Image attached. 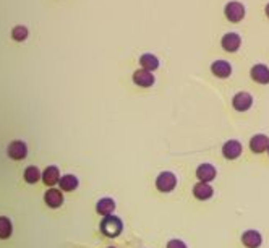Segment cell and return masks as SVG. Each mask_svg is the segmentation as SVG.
<instances>
[{
    "mask_svg": "<svg viewBox=\"0 0 269 248\" xmlns=\"http://www.w3.org/2000/svg\"><path fill=\"white\" fill-rule=\"evenodd\" d=\"M264 13H266V16L269 18V4H267V5L264 7Z\"/></svg>",
    "mask_w": 269,
    "mask_h": 248,
    "instance_id": "cell-24",
    "label": "cell"
},
{
    "mask_svg": "<svg viewBox=\"0 0 269 248\" xmlns=\"http://www.w3.org/2000/svg\"><path fill=\"white\" fill-rule=\"evenodd\" d=\"M131 80H133V83L137 84V86H140V88H151L152 84H154V81H156V78H154V75H152V72H148V70H145V69H140V70L134 72L133 76H131Z\"/></svg>",
    "mask_w": 269,
    "mask_h": 248,
    "instance_id": "cell-5",
    "label": "cell"
},
{
    "mask_svg": "<svg viewBox=\"0 0 269 248\" xmlns=\"http://www.w3.org/2000/svg\"><path fill=\"white\" fill-rule=\"evenodd\" d=\"M12 37H13L15 41H18V42L25 41L26 37H28V28L26 26H15L13 31H12Z\"/></svg>",
    "mask_w": 269,
    "mask_h": 248,
    "instance_id": "cell-22",
    "label": "cell"
},
{
    "mask_svg": "<svg viewBox=\"0 0 269 248\" xmlns=\"http://www.w3.org/2000/svg\"><path fill=\"white\" fill-rule=\"evenodd\" d=\"M140 63H141V69H145L148 72H156L159 69V59L152 54H143L140 57Z\"/></svg>",
    "mask_w": 269,
    "mask_h": 248,
    "instance_id": "cell-17",
    "label": "cell"
},
{
    "mask_svg": "<svg viewBox=\"0 0 269 248\" xmlns=\"http://www.w3.org/2000/svg\"><path fill=\"white\" fill-rule=\"evenodd\" d=\"M250 76H252V80L255 83L267 84L269 83V69L263 63H258V65L252 66V70H250Z\"/></svg>",
    "mask_w": 269,
    "mask_h": 248,
    "instance_id": "cell-9",
    "label": "cell"
},
{
    "mask_svg": "<svg viewBox=\"0 0 269 248\" xmlns=\"http://www.w3.org/2000/svg\"><path fill=\"white\" fill-rule=\"evenodd\" d=\"M217 175V170L213 164H208V162H205V164H199L198 169H196V177L199 182H213V180L216 178Z\"/></svg>",
    "mask_w": 269,
    "mask_h": 248,
    "instance_id": "cell-8",
    "label": "cell"
},
{
    "mask_svg": "<svg viewBox=\"0 0 269 248\" xmlns=\"http://www.w3.org/2000/svg\"><path fill=\"white\" fill-rule=\"evenodd\" d=\"M193 195L196 199H199V201H206V199H209L214 195V188L206 182H198L193 187Z\"/></svg>",
    "mask_w": 269,
    "mask_h": 248,
    "instance_id": "cell-14",
    "label": "cell"
},
{
    "mask_svg": "<svg viewBox=\"0 0 269 248\" xmlns=\"http://www.w3.org/2000/svg\"><path fill=\"white\" fill-rule=\"evenodd\" d=\"M177 187V177L174 172H169V170H166V172H161L156 178V188L159 190V192L162 193H169L172 192Z\"/></svg>",
    "mask_w": 269,
    "mask_h": 248,
    "instance_id": "cell-3",
    "label": "cell"
},
{
    "mask_svg": "<svg viewBox=\"0 0 269 248\" xmlns=\"http://www.w3.org/2000/svg\"><path fill=\"white\" fill-rule=\"evenodd\" d=\"M96 211L101 216H110L115 211V201L112 198H102L96 205Z\"/></svg>",
    "mask_w": 269,
    "mask_h": 248,
    "instance_id": "cell-18",
    "label": "cell"
},
{
    "mask_svg": "<svg viewBox=\"0 0 269 248\" xmlns=\"http://www.w3.org/2000/svg\"><path fill=\"white\" fill-rule=\"evenodd\" d=\"M76 187H78V178L75 175L66 174L60 178V188L63 192H73V190H76Z\"/></svg>",
    "mask_w": 269,
    "mask_h": 248,
    "instance_id": "cell-19",
    "label": "cell"
},
{
    "mask_svg": "<svg viewBox=\"0 0 269 248\" xmlns=\"http://www.w3.org/2000/svg\"><path fill=\"white\" fill-rule=\"evenodd\" d=\"M269 148V137L267 135H263V133H258V135L252 137L250 140V149L256 154H261V152L267 151Z\"/></svg>",
    "mask_w": 269,
    "mask_h": 248,
    "instance_id": "cell-11",
    "label": "cell"
},
{
    "mask_svg": "<svg viewBox=\"0 0 269 248\" xmlns=\"http://www.w3.org/2000/svg\"><path fill=\"white\" fill-rule=\"evenodd\" d=\"M220 46L226 52H237L242 46V37H240L237 33H227L222 36L220 39Z\"/></svg>",
    "mask_w": 269,
    "mask_h": 248,
    "instance_id": "cell-7",
    "label": "cell"
},
{
    "mask_svg": "<svg viewBox=\"0 0 269 248\" xmlns=\"http://www.w3.org/2000/svg\"><path fill=\"white\" fill-rule=\"evenodd\" d=\"M267 154H269V148H267Z\"/></svg>",
    "mask_w": 269,
    "mask_h": 248,
    "instance_id": "cell-25",
    "label": "cell"
},
{
    "mask_svg": "<svg viewBox=\"0 0 269 248\" xmlns=\"http://www.w3.org/2000/svg\"><path fill=\"white\" fill-rule=\"evenodd\" d=\"M224 15L230 23H238L245 18V7L237 0H232L224 7Z\"/></svg>",
    "mask_w": 269,
    "mask_h": 248,
    "instance_id": "cell-2",
    "label": "cell"
},
{
    "mask_svg": "<svg viewBox=\"0 0 269 248\" xmlns=\"http://www.w3.org/2000/svg\"><path fill=\"white\" fill-rule=\"evenodd\" d=\"M109 248H114V246H109Z\"/></svg>",
    "mask_w": 269,
    "mask_h": 248,
    "instance_id": "cell-26",
    "label": "cell"
},
{
    "mask_svg": "<svg viewBox=\"0 0 269 248\" xmlns=\"http://www.w3.org/2000/svg\"><path fill=\"white\" fill-rule=\"evenodd\" d=\"M7 152H8V157H12L15 161H21L28 154V146L23 141H13V143H10Z\"/></svg>",
    "mask_w": 269,
    "mask_h": 248,
    "instance_id": "cell-12",
    "label": "cell"
},
{
    "mask_svg": "<svg viewBox=\"0 0 269 248\" xmlns=\"http://www.w3.org/2000/svg\"><path fill=\"white\" fill-rule=\"evenodd\" d=\"M44 201L49 208H60L63 205V195H62L60 190L49 188L44 195Z\"/></svg>",
    "mask_w": 269,
    "mask_h": 248,
    "instance_id": "cell-13",
    "label": "cell"
},
{
    "mask_svg": "<svg viewBox=\"0 0 269 248\" xmlns=\"http://www.w3.org/2000/svg\"><path fill=\"white\" fill-rule=\"evenodd\" d=\"M23 177H25V180H26L28 184H36V182H39V178H42V175H41V172H39V169L34 167V166L26 167Z\"/></svg>",
    "mask_w": 269,
    "mask_h": 248,
    "instance_id": "cell-20",
    "label": "cell"
},
{
    "mask_svg": "<svg viewBox=\"0 0 269 248\" xmlns=\"http://www.w3.org/2000/svg\"><path fill=\"white\" fill-rule=\"evenodd\" d=\"M211 73L217 78H229L232 75V65L226 60H216L211 63Z\"/></svg>",
    "mask_w": 269,
    "mask_h": 248,
    "instance_id": "cell-10",
    "label": "cell"
},
{
    "mask_svg": "<svg viewBox=\"0 0 269 248\" xmlns=\"http://www.w3.org/2000/svg\"><path fill=\"white\" fill-rule=\"evenodd\" d=\"M12 232H13V227H12L10 219L2 216V217H0V238L5 240V238H8L12 235Z\"/></svg>",
    "mask_w": 269,
    "mask_h": 248,
    "instance_id": "cell-21",
    "label": "cell"
},
{
    "mask_svg": "<svg viewBox=\"0 0 269 248\" xmlns=\"http://www.w3.org/2000/svg\"><path fill=\"white\" fill-rule=\"evenodd\" d=\"M167 248H187V245L182 240H178V238H174V240H170L167 243Z\"/></svg>",
    "mask_w": 269,
    "mask_h": 248,
    "instance_id": "cell-23",
    "label": "cell"
},
{
    "mask_svg": "<svg viewBox=\"0 0 269 248\" xmlns=\"http://www.w3.org/2000/svg\"><path fill=\"white\" fill-rule=\"evenodd\" d=\"M123 231V222L117 216H105L101 222V232L105 237H119Z\"/></svg>",
    "mask_w": 269,
    "mask_h": 248,
    "instance_id": "cell-1",
    "label": "cell"
},
{
    "mask_svg": "<svg viewBox=\"0 0 269 248\" xmlns=\"http://www.w3.org/2000/svg\"><path fill=\"white\" fill-rule=\"evenodd\" d=\"M232 106L238 112H246L253 106V96L246 91H240L232 98Z\"/></svg>",
    "mask_w": 269,
    "mask_h": 248,
    "instance_id": "cell-4",
    "label": "cell"
},
{
    "mask_svg": "<svg viewBox=\"0 0 269 248\" xmlns=\"http://www.w3.org/2000/svg\"><path fill=\"white\" fill-rule=\"evenodd\" d=\"M42 180H44V184L49 185V187H54L55 184H59V182H60V172H59V169H57L55 166H49V167H47V169L44 170Z\"/></svg>",
    "mask_w": 269,
    "mask_h": 248,
    "instance_id": "cell-16",
    "label": "cell"
},
{
    "mask_svg": "<svg viewBox=\"0 0 269 248\" xmlns=\"http://www.w3.org/2000/svg\"><path fill=\"white\" fill-rule=\"evenodd\" d=\"M242 151H243L242 143L237 141V140H229V141L224 143V146H222V156L229 161H234L242 154Z\"/></svg>",
    "mask_w": 269,
    "mask_h": 248,
    "instance_id": "cell-6",
    "label": "cell"
},
{
    "mask_svg": "<svg viewBox=\"0 0 269 248\" xmlns=\"http://www.w3.org/2000/svg\"><path fill=\"white\" fill-rule=\"evenodd\" d=\"M242 243L246 248H259L263 243V237L258 231H246L242 235Z\"/></svg>",
    "mask_w": 269,
    "mask_h": 248,
    "instance_id": "cell-15",
    "label": "cell"
}]
</instances>
